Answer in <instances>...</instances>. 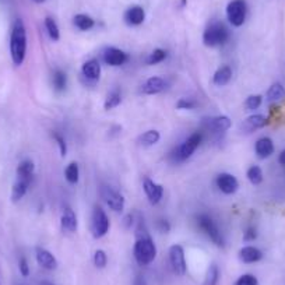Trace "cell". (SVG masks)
<instances>
[{"mask_svg": "<svg viewBox=\"0 0 285 285\" xmlns=\"http://www.w3.org/2000/svg\"><path fill=\"white\" fill-rule=\"evenodd\" d=\"M10 56L14 66H21L27 56V28L21 18H17L10 35Z\"/></svg>", "mask_w": 285, "mask_h": 285, "instance_id": "cell-1", "label": "cell"}, {"mask_svg": "<svg viewBox=\"0 0 285 285\" xmlns=\"http://www.w3.org/2000/svg\"><path fill=\"white\" fill-rule=\"evenodd\" d=\"M134 259L140 266H149L157 257V246H155L153 238L147 235L136 236V244L133 248Z\"/></svg>", "mask_w": 285, "mask_h": 285, "instance_id": "cell-2", "label": "cell"}, {"mask_svg": "<svg viewBox=\"0 0 285 285\" xmlns=\"http://www.w3.org/2000/svg\"><path fill=\"white\" fill-rule=\"evenodd\" d=\"M229 38H231V31L221 21L210 24L203 32V43L208 48L222 46L229 41Z\"/></svg>", "mask_w": 285, "mask_h": 285, "instance_id": "cell-3", "label": "cell"}, {"mask_svg": "<svg viewBox=\"0 0 285 285\" xmlns=\"http://www.w3.org/2000/svg\"><path fill=\"white\" fill-rule=\"evenodd\" d=\"M196 222L197 226L203 231V233H204L215 246H218V248H224V246H225L224 235H222V232L220 231L218 224L215 222V220H214L211 215L204 213L199 214L196 217Z\"/></svg>", "mask_w": 285, "mask_h": 285, "instance_id": "cell-4", "label": "cell"}, {"mask_svg": "<svg viewBox=\"0 0 285 285\" xmlns=\"http://www.w3.org/2000/svg\"><path fill=\"white\" fill-rule=\"evenodd\" d=\"M203 140H204L203 131H195V133H192V134L179 146L178 149H175L172 153H171V158L173 160V162H183V161L189 160L190 157L195 154V151L200 147Z\"/></svg>", "mask_w": 285, "mask_h": 285, "instance_id": "cell-5", "label": "cell"}, {"mask_svg": "<svg viewBox=\"0 0 285 285\" xmlns=\"http://www.w3.org/2000/svg\"><path fill=\"white\" fill-rule=\"evenodd\" d=\"M109 228H111V222L105 210L100 206H95L91 215V232L94 238L97 239L104 238L109 232Z\"/></svg>", "mask_w": 285, "mask_h": 285, "instance_id": "cell-6", "label": "cell"}, {"mask_svg": "<svg viewBox=\"0 0 285 285\" xmlns=\"http://www.w3.org/2000/svg\"><path fill=\"white\" fill-rule=\"evenodd\" d=\"M248 14V5L245 0H231L226 6V18L231 25L241 27L244 25Z\"/></svg>", "mask_w": 285, "mask_h": 285, "instance_id": "cell-7", "label": "cell"}, {"mask_svg": "<svg viewBox=\"0 0 285 285\" xmlns=\"http://www.w3.org/2000/svg\"><path fill=\"white\" fill-rule=\"evenodd\" d=\"M100 193H101V197L104 203L107 204L108 207L111 208L112 211L115 213H122L123 210H125V206H126V200L123 195L118 192L116 189H113L112 186H102L101 190H100Z\"/></svg>", "mask_w": 285, "mask_h": 285, "instance_id": "cell-8", "label": "cell"}, {"mask_svg": "<svg viewBox=\"0 0 285 285\" xmlns=\"http://www.w3.org/2000/svg\"><path fill=\"white\" fill-rule=\"evenodd\" d=\"M102 60L105 62V65L112 66V67H120L126 65L129 62V55L125 51L119 49L115 46H108L102 52Z\"/></svg>", "mask_w": 285, "mask_h": 285, "instance_id": "cell-9", "label": "cell"}, {"mask_svg": "<svg viewBox=\"0 0 285 285\" xmlns=\"http://www.w3.org/2000/svg\"><path fill=\"white\" fill-rule=\"evenodd\" d=\"M169 261H171L173 273L178 275H184L187 266H186L184 249L182 245H172L169 248Z\"/></svg>", "mask_w": 285, "mask_h": 285, "instance_id": "cell-10", "label": "cell"}, {"mask_svg": "<svg viewBox=\"0 0 285 285\" xmlns=\"http://www.w3.org/2000/svg\"><path fill=\"white\" fill-rule=\"evenodd\" d=\"M215 184L224 195H233L239 189V182L232 173L222 172L215 178Z\"/></svg>", "mask_w": 285, "mask_h": 285, "instance_id": "cell-11", "label": "cell"}, {"mask_svg": "<svg viewBox=\"0 0 285 285\" xmlns=\"http://www.w3.org/2000/svg\"><path fill=\"white\" fill-rule=\"evenodd\" d=\"M142 190L149 199L150 204H153V206H157L164 197V187L161 184L155 183L153 179L146 178L142 180Z\"/></svg>", "mask_w": 285, "mask_h": 285, "instance_id": "cell-12", "label": "cell"}, {"mask_svg": "<svg viewBox=\"0 0 285 285\" xmlns=\"http://www.w3.org/2000/svg\"><path fill=\"white\" fill-rule=\"evenodd\" d=\"M203 125L207 130H211L214 133H224V131L229 130L232 122L231 119L225 115H220V116H214V118L203 119Z\"/></svg>", "mask_w": 285, "mask_h": 285, "instance_id": "cell-13", "label": "cell"}, {"mask_svg": "<svg viewBox=\"0 0 285 285\" xmlns=\"http://www.w3.org/2000/svg\"><path fill=\"white\" fill-rule=\"evenodd\" d=\"M60 228H62V231L67 232V233H74L77 231V215L73 208L67 207V206L63 208V213L60 215Z\"/></svg>", "mask_w": 285, "mask_h": 285, "instance_id": "cell-14", "label": "cell"}, {"mask_svg": "<svg viewBox=\"0 0 285 285\" xmlns=\"http://www.w3.org/2000/svg\"><path fill=\"white\" fill-rule=\"evenodd\" d=\"M166 88V81L160 76H153L141 84L140 92L144 95H157Z\"/></svg>", "mask_w": 285, "mask_h": 285, "instance_id": "cell-15", "label": "cell"}, {"mask_svg": "<svg viewBox=\"0 0 285 285\" xmlns=\"http://www.w3.org/2000/svg\"><path fill=\"white\" fill-rule=\"evenodd\" d=\"M81 74L84 78H87L88 81H98L101 77V63L98 59H89L84 62L81 66Z\"/></svg>", "mask_w": 285, "mask_h": 285, "instance_id": "cell-16", "label": "cell"}, {"mask_svg": "<svg viewBox=\"0 0 285 285\" xmlns=\"http://www.w3.org/2000/svg\"><path fill=\"white\" fill-rule=\"evenodd\" d=\"M35 257L38 264L42 268H45V270H55V268L58 267L56 257L49 250L45 249V248H41V246L35 248Z\"/></svg>", "mask_w": 285, "mask_h": 285, "instance_id": "cell-17", "label": "cell"}, {"mask_svg": "<svg viewBox=\"0 0 285 285\" xmlns=\"http://www.w3.org/2000/svg\"><path fill=\"white\" fill-rule=\"evenodd\" d=\"M123 20H125V23L127 24V25L137 27V25L144 23V20H146V12H144V9H142L141 6H131L125 12Z\"/></svg>", "mask_w": 285, "mask_h": 285, "instance_id": "cell-18", "label": "cell"}, {"mask_svg": "<svg viewBox=\"0 0 285 285\" xmlns=\"http://www.w3.org/2000/svg\"><path fill=\"white\" fill-rule=\"evenodd\" d=\"M268 123V119L264 116V115H252L248 119H245V122L241 126V129L245 131V133H252V131L257 130V129H263L264 126Z\"/></svg>", "mask_w": 285, "mask_h": 285, "instance_id": "cell-19", "label": "cell"}, {"mask_svg": "<svg viewBox=\"0 0 285 285\" xmlns=\"http://www.w3.org/2000/svg\"><path fill=\"white\" fill-rule=\"evenodd\" d=\"M255 151L260 160H266L274 153V142L268 137H261L255 144Z\"/></svg>", "mask_w": 285, "mask_h": 285, "instance_id": "cell-20", "label": "cell"}, {"mask_svg": "<svg viewBox=\"0 0 285 285\" xmlns=\"http://www.w3.org/2000/svg\"><path fill=\"white\" fill-rule=\"evenodd\" d=\"M239 259L246 264L257 263L263 259V252L256 246H244L239 250Z\"/></svg>", "mask_w": 285, "mask_h": 285, "instance_id": "cell-21", "label": "cell"}, {"mask_svg": "<svg viewBox=\"0 0 285 285\" xmlns=\"http://www.w3.org/2000/svg\"><path fill=\"white\" fill-rule=\"evenodd\" d=\"M232 78V69L228 65H224L218 67L213 76V83L218 87H224L231 81Z\"/></svg>", "mask_w": 285, "mask_h": 285, "instance_id": "cell-22", "label": "cell"}, {"mask_svg": "<svg viewBox=\"0 0 285 285\" xmlns=\"http://www.w3.org/2000/svg\"><path fill=\"white\" fill-rule=\"evenodd\" d=\"M34 171H35V165L31 160H24L21 161L17 166V179H24V180H28L31 182L32 180V176H34Z\"/></svg>", "mask_w": 285, "mask_h": 285, "instance_id": "cell-23", "label": "cell"}, {"mask_svg": "<svg viewBox=\"0 0 285 285\" xmlns=\"http://www.w3.org/2000/svg\"><path fill=\"white\" fill-rule=\"evenodd\" d=\"M30 184H31V182H28V180L17 179L12 187V202L13 203L20 202V200H21V199L27 195Z\"/></svg>", "mask_w": 285, "mask_h": 285, "instance_id": "cell-24", "label": "cell"}, {"mask_svg": "<svg viewBox=\"0 0 285 285\" xmlns=\"http://www.w3.org/2000/svg\"><path fill=\"white\" fill-rule=\"evenodd\" d=\"M74 27L80 31H89L95 27V20L88 14H76L73 18Z\"/></svg>", "mask_w": 285, "mask_h": 285, "instance_id": "cell-25", "label": "cell"}, {"mask_svg": "<svg viewBox=\"0 0 285 285\" xmlns=\"http://www.w3.org/2000/svg\"><path fill=\"white\" fill-rule=\"evenodd\" d=\"M161 140V133L158 130H147L138 136L137 141L142 147H153Z\"/></svg>", "mask_w": 285, "mask_h": 285, "instance_id": "cell-26", "label": "cell"}, {"mask_svg": "<svg viewBox=\"0 0 285 285\" xmlns=\"http://www.w3.org/2000/svg\"><path fill=\"white\" fill-rule=\"evenodd\" d=\"M52 85L58 92L65 91L67 87V74L62 69H55L52 73Z\"/></svg>", "mask_w": 285, "mask_h": 285, "instance_id": "cell-27", "label": "cell"}, {"mask_svg": "<svg viewBox=\"0 0 285 285\" xmlns=\"http://www.w3.org/2000/svg\"><path fill=\"white\" fill-rule=\"evenodd\" d=\"M267 100L270 102H279L285 100V88L282 84L274 83L267 91Z\"/></svg>", "mask_w": 285, "mask_h": 285, "instance_id": "cell-28", "label": "cell"}, {"mask_svg": "<svg viewBox=\"0 0 285 285\" xmlns=\"http://www.w3.org/2000/svg\"><path fill=\"white\" fill-rule=\"evenodd\" d=\"M65 178L70 184H77L80 180V168L77 162H70L66 166Z\"/></svg>", "mask_w": 285, "mask_h": 285, "instance_id": "cell-29", "label": "cell"}, {"mask_svg": "<svg viewBox=\"0 0 285 285\" xmlns=\"http://www.w3.org/2000/svg\"><path fill=\"white\" fill-rule=\"evenodd\" d=\"M43 24H45V30H46L48 32V36H49L54 42L59 41L60 39L59 25H58V23L55 21L54 18L46 17L45 18V21H43Z\"/></svg>", "mask_w": 285, "mask_h": 285, "instance_id": "cell-30", "label": "cell"}, {"mask_svg": "<svg viewBox=\"0 0 285 285\" xmlns=\"http://www.w3.org/2000/svg\"><path fill=\"white\" fill-rule=\"evenodd\" d=\"M120 102H122V92H120L119 89L115 88L107 95L105 102H104V108H105L107 111H111V109H113V108L119 107V105H120Z\"/></svg>", "mask_w": 285, "mask_h": 285, "instance_id": "cell-31", "label": "cell"}, {"mask_svg": "<svg viewBox=\"0 0 285 285\" xmlns=\"http://www.w3.org/2000/svg\"><path fill=\"white\" fill-rule=\"evenodd\" d=\"M166 56H168V52H166L165 49H162V48H157L154 49L151 54L147 56V59H146V63L150 66L153 65H158L161 62H164L166 59Z\"/></svg>", "mask_w": 285, "mask_h": 285, "instance_id": "cell-32", "label": "cell"}, {"mask_svg": "<svg viewBox=\"0 0 285 285\" xmlns=\"http://www.w3.org/2000/svg\"><path fill=\"white\" fill-rule=\"evenodd\" d=\"M218 279H220V270L217 264H211L208 268L207 274H206V278L203 285H217L218 284Z\"/></svg>", "mask_w": 285, "mask_h": 285, "instance_id": "cell-33", "label": "cell"}, {"mask_svg": "<svg viewBox=\"0 0 285 285\" xmlns=\"http://www.w3.org/2000/svg\"><path fill=\"white\" fill-rule=\"evenodd\" d=\"M246 176L249 179V182L252 184H260L263 182V171L260 166L252 165L246 172Z\"/></svg>", "mask_w": 285, "mask_h": 285, "instance_id": "cell-34", "label": "cell"}, {"mask_svg": "<svg viewBox=\"0 0 285 285\" xmlns=\"http://www.w3.org/2000/svg\"><path fill=\"white\" fill-rule=\"evenodd\" d=\"M261 102H263V97H261V95H249V97L246 98V101H245V108H246L248 111H256V109L260 108Z\"/></svg>", "mask_w": 285, "mask_h": 285, "instance_id": "cell-35", "label": "cell"}, {"mask_svg": "<svg viewBox=\"0 0 285 285\" xmlns=\"http://www.w3.org/2000/svg\"><path fill=\"white\" fill-rule=\"evenodd\" d=\"M197 105H199V102L193 98H180L176 102V108L180 111H193V109H196Z\"/></svg>", "mask_w": 285, "mask_h": 285, "instance_id": "cell-36", "label": "cell"}, {"mask_svg": "<svg viewBox=\"0 0 285 285\" xmlns=\"http://www.w3.org/2000/svg\"><path fill=\"white\" fill-rule=\"evenodd\" d=\"M52 137H54V140L56 141V144H58V147H59L60 157L65 158L66 155H67V142H66V138L62 136L60 133H58V131H55L54 134H52Z\"/></svg>", "mask_w": 285, "mask_h": 285, "instance_id": "cell-37", "label": "cell"}, {"mask_svg": "<svg viewBox=\"0 0 285 285\" xmlns=\"http://www.w3.org/2000/svg\"><path fill=\"white\" fill-rule=\"evenodd\" d=\"M94 264L97 268H104L108 264V256L104 250L98 249L94 253Z\"/></svg>", "mask_w": 285, "mask_h": 285, "instance_id": "cell-38", "label": "cell"}, {"mask_svg": "<svg viewBox=\"0 0 285 285\" xmlns=\"http://www.w3.org/2000/svg\"><path fill=\"white\" fill-rule=\"evenodd\" d=\"M235 285H259V281L253 274H244L235 281Z\"/></svg>", "mask_w": 285, "mask_h": 285, "instance_id": "cell-39", "label": "cell"}, {"mask_svg": "<svg viewBox=\"0 0 285 285\" xmlns=\"http://www.w3.org/2000/svg\"><path fill=\"white\" fill-rule=\"evenodd\" d=\"M18 270H20V273L23 277H28L30 275V266H28V261L27 259L21 256L20 257V260H18Z\"/></svg>", "mask_w": 285, "mask_h": 285, "instance_id": "cell-40", "label": "cell"}, {"mask_svg": "<svg viewBox=\"0 0 285 285\" xmlns=\"http://www.w3.org/2000/svg\"><path fill=\"white\" fill-rule=\"evenodd\" d=\"M256 238H257V229H256L255 226H248L246 228V231L244 232V241L245 242H253L256 241Z\"/></svg>", "mask_w": 285, "mask_h": 285, "instance_id": "cell-41", "label": "cell"}, {"mask_svg": "<svg viewBox=\"0 0 285 285\" xmlns=\"http://www.w3.org/2000/svg\"><path fill=\"white\" fill-rule=\"evenodd\" d=\"M157 229L162 233H168V232L171 231V224H169V221L165 220V218H160V220L157 221Z\"/></svg>", "mask_w": 285, "mask_h": 285, "instance_id": "cell-42", "label": "cell"}, {"mask_svg": "<svg viewBox=\"0 0 285 285\" xmlns=\"http://www.w3.org/2000/svg\"><path fill=\"white\" fill-rule=\"evenodd\" d=\"M123 224H125L126 229H130L133 224H134V217L131 214H127L125 218H123Z\"/></svg>", "mask_w": 285, "mask_h": 285, "instance_id": "cell-43", "label": "cell"}, {"mask_svg": "<svg viewBox=\"0 0 285 285\" xmlns=\"http://www.w3.org/2000/svg\"><path fill=\"white\" fill-rule=\"evenodd\" d=\"M278 162L281 165H285V149L281 151V154L278 155Z\"/></svg>", "mask_w": 285, "mask_h": 285, "instance_id": "cell-44", "label": "cell"}, {"mask_svg": "<svg viewBox=\"0 0 285 285\" xmlns=\"http://www.w3.org/2000/svg\"><path fill=\"white\" fill-rule=\"evenodd\" d=\"M133 285H147V284H146V279L142 278V277H137V278L134 279V284Z\"/></svg>", "mask_w": 285, "mask_h": 285, "instance_id": "cell-45", "label": "cell"}, {"mask_svg": "<svg viewBox=\"0 0 285 285\" xmlns=\"http://www.w3.org/2000/svg\"><path fill=\"white\" fill-rule=\"evenodd\" d=\"M186 5H187V0H180V2H179V7H180V9H183Z\"/></svg>", "mask_w": 285, "mask_h": 285, "instance_id": "cell-46", "label": "cell"}, {"mask_svg": "<svg viewBox=\"0 0 285 285\" xmlns=\"http://www.w3.org/2000/svg\"><path fill=\"white\" fill-rule=\"evenodd\" d=\"M32 2H34V3H38V5H41V3H43L45 0H32Z\"/></svg>", "mask_w": 285, "mask_h": 285, "instance_id": "cell-47", "label": "cell"}, {"mask_svg": "<svg viewBox=\"0 0 285 285\" xmlns=\"http://www.w3.org/2000/svg\"><path fill=\"white\" fill-rule=\"evenodd\" d=\"M43 285H54V284H49V282H46V284H43Z\"/></svg>", "mask_w": 285, "mask_h": 285, "instance_id": "cell-48", "label": "cell"}]
</instances>
